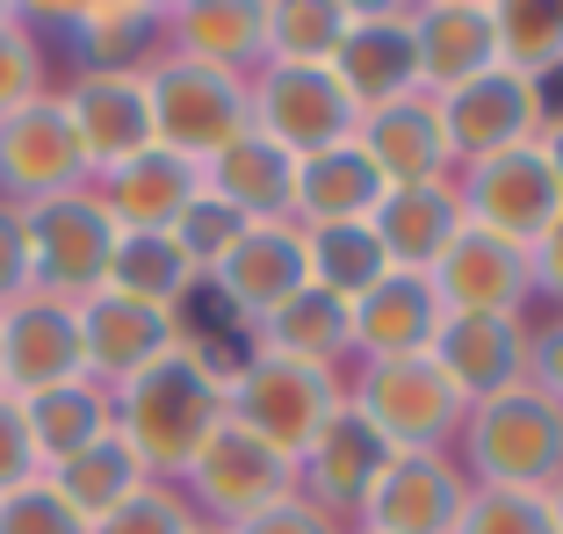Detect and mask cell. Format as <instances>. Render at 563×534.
I'll return each mask as SVG.
<instances>
[{
  "instance_id": "obj_1",
  "label": "cell",
  "mask_w": 563,
  "mask_h": 534,
  "mask_svg": "<svg viewBox=\"0 0 563 534\" xmlns=\"http://www.w3.org/2000/svg\"><path fill=\"white\" fill-rule=\"evenodd\" d=\"M232 368H239V354L181 340L166 361H152L145 376L109 390L117 434L131 441V455L145 463L152 485H181V469L196 463V448L232 419Z\"/></svg>"
},
{
  "instance_id": "obj_2",
  "label": "cell",
  "mask_w": 563,
  "mask_h": 534,
  "mask_svg": "<svg viewBox=\"0 0 563 534\" xmlns=\"http://www.w3.org/2000/svg\"><path fill=\"white\" fill-rule=\"evenodd\" d=\"M455 463H463L470 485L556 491L563 485V404L534 383L470 404L463 434H455Z\"/></svg>"
},
{
  "instance_id": "obj_3",
  "label": "cell",
  "mask_w": 563,
  "mask_h": 534,
  "mask_svg": "<svg viewBox=\"0 0 563 534\" xmlns=\"http://www.w3.org/2000/svg\"><path fill=\"white\" fill-rule=\"evenodd\" d=\"M347 404L383 434L390 455H433L455 448L463 434V390L441 376L433 354H405V361H354L347 368Z\"/></svg>"
},
{
  "instance_id": "obj_4",
  "label": "cell",
  "mask_w": 563,
  "mask_h": 534,
  "mask_svg": "<svg viewBox=\"0 0 563 534\" xmlns=\"http://www.w3.org/2000/svg\"><path fill=\"white\" fill-rule=\"evenodd\" d=\"M340 404H347V376L289 361V354H267V347L246 340V354H239V368H232V419L246 434H261L275 455L297 463Z\"/></svg>"
},
{
  "instance_id": "obj_5",
  "label": "cell",
  "mask_w": 563,
  "mask_h": 534,
  "mask_svg": "<svg viewBox=\"0 0 563 534\" xmlns=\"http://www.w3.org/2000/svg\"><path fill=\"white\" fill-rule=\"evenodd\" d=\"M145 101H152V145L181 152V159H217L232 137L253 131V109H246V80L232 73H210L196 58H174L159 51L145 66Z\"/></svg>"
},
{
  "instance_id": "obj_6",
  "label": "cell",
  "mask_w": 563,
  "mask_h": 534,
  "mask_svg": "<svg viewBox=\"0 0 563 534\" xmlns=\"http://www.w3.org/2000/svg\"><path fill=\"white\" fill-rule=\"evenodd\" d=\"M181 499L196 505V520H210V527H239V520L267 513V505L297 499V463L275 455L261 434H246L239 419H224L196 448V463L181 469Z\"/></svg>"
},
{
  "instance_id": "obj_7",
  "label": "cell",
  "mask_w": 563,
  "mask_h": 534,
  "mask_svg": "<svg viewBox=\"0 0 563 534\" xmlns=\"http://www.w3.org/2000/svg\"><path fill=\"white\" fill-rule=\"evenodd\" d=\"M30 224V289L58 303H87L109 275V253H117V224L95 202V188H73V196H51L36 210H22Z\"/></svg>"
},
{
  "instance_id": "obj_8",
  "label": "cell",
  "mask_w": 563,
  "mask_h": 534,
  "mask_svg": "<svg viewBox=\"0 0 563 534\" xmlns=\"http://www.w3.org/2000/svg\"><path fill=\"white\" fill-rule=\"evenodd\" d=\"M253 131L275 137L289 159H311L325 145H347L362 109L347 101V87L332 80V66H261L246 80Z\"/></svg>"
},
{
  "instance_id": "obj_9",
  "label": "cell",
  "mask_w": 563,
  "mask_h": 534,
  "mask_svg": "<svg viewBox=\"0 0 563 534\" xmlns=\"http://www.w3.org/2000/svg\"><path fill=\"white\" fill-rule=\"evenodd\" d=\"M455 196H463L470 232L514 238V246H534L563 218V188L534 145H514V152H492V159L455 167Z\"/></svg>"
},
{
  "instance_id": "obj_10",
  "label": "cell",
  "mask_w": 563,
  "mask_h": 534,
  "mask_svg": "<svg viewBox=\"0 0 563 534\" xmlns=\"http://www.w3.org/2000/svg\"><path fill=\"white\" fill-rule=\"evenodd\" d=\"M463 505H470V477L455 463V448L390 455L383 477L368 485V499L354 505L347 534H455Z\"/></svg>"
},
{
  "instance_id": "obj_11",
  "label": "cell",
  "mask_w": 563,
  "mask_h": 534,
  "mask_svg": "<svg viewBox=\"0 0 563 534\" xmlns=\"http://www.w3.org/2000/svg\"><path fill=\"white\" fill-rule=\"evenodd\" d=\"M87 181H95V174H87V152H80V137H73L58 94L30 101L15 116H0V202L36 210V202L73 196V188H87Z\"/></svg>"
},
{
  "instance_id": "obj_12",
  "label": "cell",
  "mask_w": 563,
  "mask_h": 534,
  "mask_svg": "<svg viewBox=\"0 0 563 534\" xmlns=\"http://www.w3.org/2000/svg\"><path fill=\"white\" fill-rule=\"evenodd\" d=\"M332 80L347 87L354 109H383L398 94H419V51H412V8L405 0H354L347 36L332 51Z\"/></svg>"
},
{
  "instance_id": "obj_13",
  "label": "cell",
  "mask_w": 563,
  "mask_h": 534,
  "mask_svg": "<svg viewBox=\"0 0 563 534\" xmlns=\"http://www.w3.org/2000/svg\"><path fill=\"white\" fill-rule=\"evenodd\" d=\"M549 109H556L549 87L520 80V73H506V66H492L484 80L441 94V123H448V145H455V167L492 159V152H514V145H534Z\"/></svg>"
},
{
  "instance_id": "obj_14",
  "label": "cell",
  "mask_w": 563,
  "mask_h": 534,
  "mask_svg": "<svg viewBox=\"0 0 563 534\" xmlns=\"http://www.w3.org/2000/svg\"><path fill=\"white\" fill-rule=\"evenodd\" d=\"M217 297V311L232 318V325H261V318H275L282 303L297 297V289H311V267H303V232L297 224H246L239 232V246L217 260V275L202 282Z\"/></svg>"
},
{
  "instance_id": "obj_15",
  "label": "cell",
  "mask_w": 563,
  "mask_h": 534,
  "mask_svg": "<svg viewBox=\"0 0 563 534\" xmlns=\"http://www.w3.org/2000/svg\"><path fill=\"white\" fill-rule=\"evenodd\" d=\"M448 318H528L534 311V260L528 246L492 232H463L427 275Z\"/></svg>"
},
{
  "instance_id": "obj_16",
  "label": "cell",
  "mask_w": 563,
  "mask_h": 534,
  "mask_svg": "<svg viewBox=\"0 0 563 534\" xmlns=\"http://www.w3.org/2000/svg\"><path fill=\"white\" fill-rule=\"evenodd\" d=\"M174 347H181V318L174 311H152V303L117 297V289H95L80 303V361L101 390H123Z\"/></svg>"
},
{
  "instance_id": "obj_17",
  "label": "cell",
  "mask_w": 563,
  "mask_h": 534,
  "mask_svg": "<svg viewBox=\"0 0 563 534\" xmlns=\"http://www.w3.org/2000/svg\"><path fill=\"white\" fill-rule=\"evenodd\" d=\"M73 137L87 152V174H109L123 159L152 145V101H145V73H73L58 87Z\"/></svg>"
},
{
  "instance_id": "obj_18",
  "label": "cell",
  "mask_w": 563,
  "mask_h": 534,
  "mask_svg": "<svg viewBox=\"0 0 563 534\" xmlns=\"http://www.w3.org/2000/svg\"><path fill=\"white\" fill-rule=\"evenodd\" d=\"M87 376L80 361V303L58 297H22L0 311V383L8 398H36L51 383Z\"/></svg>"
},
{
  "instance_id": "obj_19",
  "label": "cell",
  "mask_w": 563,
  "mask_h": 534,
  "mask_svg": "<svg viewBox=\"0 0 563 534\" xmlns=\"http://www.w3.org/2000/svg\"><path fill=\"white\" fill-rule=\"evenodd\" d=\"M354 145L368 152V167L383 174L390 188H412V181H448L455 174V145H448V123H441V94H398L368 109L354 123Z\"/></svg>"
},
{
  "instance_id": "obj_20",
  "label": "cell",
  "mask_w": 563,
  "mask_h": 534,
  "mask_svg": "<svg viewBox=\"0 0 563 534\" xmlns=\"http://www.w3.org/2000/svg\"><path fill=\"white\" fill-rule=\"evenodd\" d=\"M433 361L463 390V404L506 398L534 368V318H448L433 340Z\"/></svg>"
},
{
  "instance_id": "obj_21",
  "label": "cell",
  "mask_w": 563,
  "mask_h": 534,
  "mask_svg": "<svg viewBox=\"0 0 563 534\" xmlns=\"http://www.w3.org/2000/svg\"><path fill=\"white\" fill-rule=\"evenodd\" d=\"M383 463H390L383 434L354 412V404H340V412L318 426V441L297 455V499H311L318 513H332V520H354V505L368 499V485L383 477Z\"/></svg>"
},
{
  "instance_id": "obj_22",
  "label": "cell",
  "mask_w": 563,
  "mask_h": 534,
  "mask_svg": "<svg viewBox=\"0 0 563 534\" xmlns=\"http://www.w3.org/2000/svg\"><path fill=\"white\" fill-rule=\"evenodd\" d=\"M368 232H376L383 260L398 267V275H433V267H441V253L470 232L463 196H455V174H448V181L383 188V202H376V218H368Z\"/></svg>"
},
{
  "instance_id": "obj_23",
  "label": "cell",
  "mask_w": 563,
  "mask_h": 534,
  "mask_svg": "<svg viewBox=\"0 0 563 534\" xmlns=\"http://www.w3.org/2000/svg\"><path fill=\"white\" fill-rule=\"evenodd\" d=\"M412 51H419V87L455 94L498 66V30L492 0H419L412 8Z\"/></svg>"
},
{
  "instance_id": "obj_24",
  "label": "cell",
  "mask_w": 563,
  "mask_h": 534,
  "mask_svg": "<svg viewBox=\"0 0 563 534\" xmlns=\"http://www.w3.org/2000/svg\"><path fill=\"white\" fill-rule=\"evenodd\" d=\"M87 188H95V202L109 210L117 232H174V218L202 196V167L181 159V152H166V145H145L137 159L95 174Z\"/></svg>"
},
{
  "instance_id": "obj_25",
  "label": "cell",
  "mask_w": 563,
  "mask_h": 534,
  "mask_svg": "<svg viewBox=\"0 0 563 534\" xmlns=\"http://www.w3.org/2000/svg\"><path fill=\"white\" fill-rule=\"evenodd\" d=\"M166 51L210 73L253 80L267 66V0H181L166 8Z\"/></svg>"
},
{
  "instance_id": "obj_26",
  "label": "cell",
  "mask_w": 563,
  "mask_h": 534,
  "mask_svg": "<svg viewBox=\"0 0 563 534\" xmlns=\"http://www.w3.org/2000/svg\"><path fill=\"white\" fill-rule=\"evenodd\" d=\"M448 311L433 297L427 275H383L368 297H354V361H405V354H433Z\"/></svg>"
},
{
  "instance_id": "obj_27",
  "label": "cell",
  "mask_w": 563,
  "mask_h": 534,
  "mask_svg": "<svg viewBox=\"0 0 563 534\" xmlns=\"http://www.w3.org/2000/svg\"><path fill=\"white\" fill-rule=\"evenodd\" d=\"M202 188L224 210H239L246 224H289V210H297V159L275 137L246 131L217 152V159H202Z\"/></svg>"
},
{
  "instance_id": "obj_28",
  "label": "cell",
  "mask_w": 563,
  "mask_h": 534,
  "mask_svg": "<svg viewBox=\"0 0 563 534\" xmlns=\"http://www.w3.org/2000/svg\"><path fill=\"white\" fill-rule=\"evenodd\" d=\"M80 73H145L166 51V8L152 0H87V8H58Z\"/></svg>"
},
{
  "instance_id": "obj_29",
  "label": "cell",
  "mask_w": 563,
  "mask_h": 534,
  "mask_svg": "<svg viewBox=\"0 0 563 534\" xmlns=\"http://www.w3.org/2000/svg\"><path fill=\"white\" fill-rule=\"evenodd\" d=\"M383 174L368 167V152L354 145H325L311 152V159H297V210H289V224L297 232H318V224H368L383 202Z\"/></svg>"
},
{
  "instance_id": "obj_30",
  "label": "cell",
  "mask_w": 563,
  "mask_h": 534,
  "mask_svg": "<svg viewBox=\"0 0 563 534\" xmlns=\"http://www.w3.org/2000/svg\"><path fill=\"white\" fill-rule=\"evenodd\" d=\"M253 347L347 376V368H354V303L325 297V289H297V297L282 303L275 318H261V325H253Z\"/></svg>"
},
{
  "instance_id": "obj_31",
  "label": "cell",
  "mask_w": 563,
  "mask_h": 534,
  "mask_svg": "<svg viewBox=\"0 0 563 534\" xmlns=\"http://www.w3.org/2000/svg\"><path fill=\"white\" fill-rule=\"evenodd\" d=\"M22 404V426H30V448H36V469H58L73 463L80 448H95L109 426H117V404L95 376H73V383H51L36 398H15Z\"/></svg>"
},
{
  "instance_id": "obj_32",
  "label": "cell",
  "mask_w": 563,
  "mask_h": 534,
  "mask_svg": "<svg viewBox=\"0 0 563 534\" xmlns=\"http://www.w3.org/2000/svg\"><path fill=\"white\" fill-rule=\"evenodd\" d=\"M101 289H117V297H137V303H152V311L181 318L188 303L202 297V275L181 260V246H174L166 232H117V253H109Z\"/></svg>"
},
{
  "instance_id": "obj_33",
  "label": "cell",
  "mask_w": 563,
  "mask_h": 534,
  "mask_svg": "<svg viewBox=\"0 0 563 534\" xmlns=\"http://www.w3.org/2000/svg\"><path fill=\"white\" fill-rule=\"evenodd\" d=\"M44 477L58 485V499H66L73 513L87 520V527H95L101 513H117V505L131 499V491H145V485H152V477H145V463L131 455V441H123L117 426H109V434H101L95 448H80L73 463L44 469Z\"/></svg>"
},
{
  "instance_id": "obj_34",
  "label": "cell",
  "mask_w": 563,
  "mask_h": 534,
  "mask_svg": "<svg viewBox=\"0 0 563 534\" xmlns=\"http://www.w3.org/2000/svg\"><path fill=\"white\" fill-rule=\"evenodd\" d=\"M303 267H311V289H325L340 303L368 297L390 275V260H383L368 224H318V232H303Z\"/></svg>"
},
{
  "instance_id": "obj_35",
  "label": "cell",
  "mask_w": 563,
  "mask_h": 534,
  "mask_svg": "<svg viewBox=\"0 0 563 534\" xmlns=\"http://www.w3.org/2000/svg\"><path fill=\"white\" fill-rule=\"evenodd\" d=\"M492 30H498V66L520 80L549 87L563 73V8L549 0H492Z\"/></svg>"
},
{
  "instance_id": "obj_36",
  "label": "cell",
  "mask_w": 563,
  "mask_h": 534,
  "mask_svg": "<svg viewBox=\"0 0 563 534\" xmlns=\"http://www.w3.org/2000/svg\"><path fill=\"white\" fill-rule=\"evenodd\" d=\"M354 0H267V66H332Z\"/></svg>"
},
{
  "instance_id": "obj_37",
  "label": "cell",
  "mask_w": 563,
  "mask_h": 534,
  "mask_svg": "<svg viewBox=\"0 0 563 534\" xmlns=\"http://www.w3.org/2000/svg\"><path fill=\"white\" fill-rule=\"evenodd\" d=\"M51 94V66H44V36H36V15L22 8L8 30H0V116H15L30 101Z\"/></svg>"
},
{
  "instance_id": "obj_38",
  "label": "cell",
  "mask_w": 563,
  "mask_h": 534,
  "mask_svg": "<svg viewBox=\"0 0 563 534\" xmlns=\"http://www.w3.org/2000/svg\"><path fill=\"white\" fill-rule=\"evenodd\" d=\"M455 534H556V513H549V491L470 485V505L455 520Z\"/></svg>"
},
{
  "instance_id": "obj_39",
  "label": "cell",
  "mask_w": 563,
  "mask_h": 534,
  "mask_svg": "<svg viewBox=\"0 0 563 534\" xmlns=\"http://www.w3.org/2000/svg\"><path fill=\"white\" fill-rule=\"evenodd\" d=\"M239 232H246V218H239V210H224V202H217L210 188H202V196L188 202L181 218H174V232H166V238H174V246H181V260L196 267L202 282H210L217 260H224V253L239 246Z\"/></svg>"
},
{
  "instance_id": "obj_40",
  "label": "cell",
  "mask_w": 563,
  "mask_h": 534,
  "mask_svg": "<svg viewBox=\"0 0 563 534\" xmlns=\"http://www.w3.org/2000/svg\"><path fill=\"white\" fill-rule=\"evenodd\" d=\"M188 527H196V505L181 499V485H145L117 513H101L87 534H188Z\"/></svg>"
},
{
  "instance_id": "obj_41",
  "label": "cell",
  "mask_w": 563,
  "mask_h": 534,
  "mask_svg": "<svg viewBox=\"0 0 563 534\" xmlns=\"http://www.w3.org/2000/svg\"><path fill=\"white\" fill-rule=\"evenodd\" d=\"M0 534H87V520L58 499L51 477H30V485L0 491Z\"/></svg>"
},
{
  "instance_id": "obj_42",
  "label": "cell",
  "mask_w": 563,
  "mask_h": 534,
  "mask_svg": "<svg viewBox=\"0 0 563 534\" xmlns=\"http://www.w3.org/2000/svg\"><path fill=\"white\" fill-rule=\"evenodd\" d=\"M22 297H36L30 289V224H22L15 202H0V311Z\"/></svg>"
},
{
  "instance_id": "obj_43",
  "label": "cell",
  "mask_w": 563,
  "mask_h": 534,
  "mask_svg": "<svg viewBox=\"0 0 563 534\" xmlns=\"http://www.w3.org/2000/svg\"><path fill=\"white\" fill-rule=\"evenodd\" d=\"M30 477H44V469H36V448H30V426H22V404L0 390V491L30 485Z\"/></svg>"
},
{
  "instance_id": "obj_44",
  "label": "cell",
  "mask_w": 563,
  "mask_h": 534,
  "mask_svg": "<svg viewBox=\"0 0 563 534\" xmlns=\"http://www.w3.org/2000/svg\"><path fill=\"white\" fill-rule=\"evenodd\" d=\"M232 534H347V520H332V513H318L311 499H282V505H267V513L239 520Z\"/></svg>"
},
{
  "instance_id": "obj_45",
  "label": "cell",
  "mask_w": 563,
  "mask_h": 534,
  "mask_svg": "<svg viewBox=\"0 0 563 534\" xmlns=\"http://www.w3.org/2000/svg\"><path fill=\"white\" fill-rule=\"evenodd\" d=\"M528 260H534V303L563 311V218H556V224H549V232L528 246Z\"/></svg>"
},
{
  "instance_id": "obj_46",
  "label": "cell",
  "mask_w": 563,
  "mask_h": 534,
  "mask_svg": "<svg viewBox=\"0 0 563 534\" xmlns=\"http://www.w3.org/2000/svg\"><path fill=\"white\" fill-rule=\"evenodd\" d=\"M528 383L549 390V398L563 404V311H549V325H534V368Z\"/></svg>"
},
{
  "instance_id": "obj_47",
  "label": "cell",
  "mask_w": 563,
  "mask_h": 534,
  "mask_svg": "<svg viewBox=\"0 0 563 534\" xmlns=\"http://www.w3.org/2000/svg\"><path fill=\"white\" fill-rule=\"evenodd\" d=\"M534 152L549 159V174H556V188H563V101L549 109V123H542V137H534Z\"/></svg>"
},
{
  "instance_id": "obj_48",
  "label": "cell",
  "mask_w": 563,
  "mask_h": 534,
  "mask_svg": "<svg viewBox=\"0 0 563 534\" xmlns=\"http://www.w3.org/2000/svg\"><path fill=\"white\" fill-rule=\"evenodd\" d=\"M549 513H556V534H563V485L549 491Z\"/></svg>"
},
{
  "instance_id": "obj_49",
  "label": "cell",
  "mask_w": 563,
  "mask_h": 534,
  "mask_svg": "<svg viewBox=\"0 0 563 534\" xmlns=\"http://www.w3.org/2000/svg\"><path fill=\"white\" fill-rule=\"evenodd\" d=\"M22 15V8H15V0H0V30H8V22H15Z\"/></svg>"
},
{
  "instance_id": "obj_50",
  "label": "cell",
  "mask_w": 563,
  "mask_h": 534,
  "mask_svg": "<svg viewBox=\"0 0 563 534\" xmlns=\"http://www.w3.org/2000/svg\"><path fill=\"white\" fill-rule=\"evenodd\" d=\"M188 534H232V527H210V520H196V527H188Z\"/></svg>"
},
{
  "instance_id": "obj_51",
  "label": "cell",
  "mask_w": 563,
  "mask_h": 534,
  "mask_svg": "<svg viewBox=\"0 0 563 534\" xmlns=\"http://www.w3.org/2000/svg\"><path fill=\"white\" fill-rule=\"evenodd\" d=\"M0 390H8V383H0Z\"/></svg>"
}]
</instances>
